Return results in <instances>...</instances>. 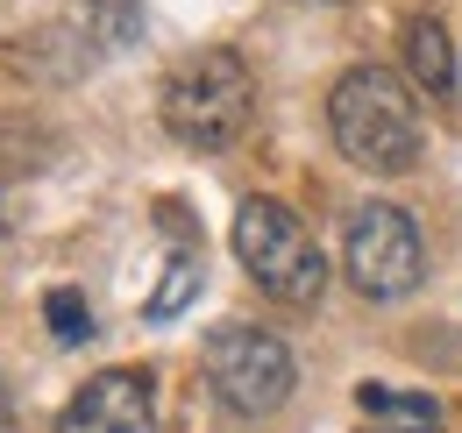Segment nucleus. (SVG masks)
<instances>
[{
	"mask_svg": "<svg viewBox=\"0 0 462 433\" xmlns=\"http://www.w3.org/2000/svg\"><path fill=\"white\" fill-rule=\"evenodd\" d=\"M328 128L335 150L370 178H405L420 150H427V121H420V93L384 64H356L328 93Z\"/></svg>",
	"mask_w": 462,
	"mask_h": 433,
	"instance_id": "nucleus-1",
	"label": "nucleus"
},
{
	"mask_svg": "<svg viewBox=\"0 0 462 433\" xmlns=\"http://www.w3.org/2000/svg\"><path fill=\"white\" fill-rule=\"evenodd\" d=\"M256 121V78L235 51H199L164 78V128L185 150H228Z\"/></svg>",
	"mask_w": 462,
	"mask_h": 433,
	"instance_id": "nucleus-2",
	"label": "nucleus"
},
{
	"mask_svg": "<svg viewBox=\"0 0 462 433\" xmlns=\"http://www.w3.org/2000/svg\"><path fill=\"white\" fill-rule=\"evenodd\" d=\"M235 256H242V271L256 277L278 306H313L328 291V263H320L306 220L291 214L285 199H242V214H235Z\"/></svg>",
	"mask_w": 462,
	"mask_h": 433,
	"instance_id": "nucleus-3",
	"label": "nucleus"
},
{
	"mask_svg": "<svg viewBox=\"0 0 462 433\" xmlns=\"http://www.w3.org/2000/svg\"><path fill=\"white\" fill-rule=\"evenodd\" d=\"M342 263H348V284H356L363 299L392 306V299H405V291L427 277V242H420V227H412L405 207L370 199V207H356V214H348Z\"/></svg>",
	"mask_w": 462,
	"mask_h": 433,
	"instance_id": "nucleus-4",
	"label": "nucleus"
},
{
	"mask_svg": "<svg viewBox=\"0 0 462 433\" xmlns=\"http://www.w3.org/2000/svg\"><path fill=\"white\" fill-rule=\"evenodd\" d=\"M199 370L214 383V398L235 419H263L291 398V348L263 327H221L199 355Z\"/></svg>",
	"mask_w": 462,
	"mask_h": 433,
	"instance_id": "nucleus-5",
	"label": "nucleus"
},
{
	"mask_svg": "<svg viewBox=\"0 0 462 433\" xmlns=\"http://www.w3.org/2000/svg\"><path fill=\"white\" fill-rule=\"evenodd\" d=\"M58 433H157V398L143 370H100L71 391Z\"/></svg>",
	"mask_w": 462,
	"mask_h": 433,
	"instance_id": "nucleus-6",
	"label": "nucleus"
},
{
	"mask_svg": "<svg viewBox=\"0 0 462 433\" xmlns=\"http://www.w3.org/2000/svg\"><path fill=\"white\" fill-rule=\"evenodd\" d=\"M405 71H412V86L434 93V100L456 93V51H448V29H441L434 14H420V22L405 29Z\"/></svg>",
	"mask_w": 462,
	"mask_h": 433,
	"instance_id": "nucleus-7",
	"label": "nucleus"
},
{
	"mask_svg": "<svg viewBox=\"0 0 462 433\" xmlns=\"http://www.w3.org/2000/svg\"><path fill=\"white\" fill-rule=\"evenodd\" d=\"M356 405H363L370 433H399V427H441V398H427V391H384V383H363V391H356Z\"/></svg>",
	"mask_w": 462,
	"mask_h": 433,
	"instance_id": "nucleus-8",
	"label": "nucleus"
},
{
	"mask_svg": "<svg viewBox=\"0 0 462 433\" xmlns=\"http://www.w3.org/2000/svg\"><path fill=\"white\" fill-rule=\"evenodd\" d=\"M199 277H207V263H199L192 249H178L171 263H164V284L150 291V306H143V313H150V320H178V313L192 306V291H199Z\"/></svg>",
	"mask_w": 462,
	"mask_h": 433,
	"instance_id": "nucleus-9",
	"label": "nucleus"
},
{
	"mask_svg": "<svg viewBox=\"0 0 462 433\" xmlns=\"http://www.w3.org/2000/svg\"><path fill=\"white\" fill-rule=\"evenodd\" d=\"M43 313H51V334H58V341H86V334H93V313H86L79 291H51Z\"/></svg>",
	"mask_w": 462,
	"mask_h": 433,
	"instance_id": "nucleus-10",
	"label": "nucleus"
},
{
	"mask_svg": "<svg viewBox=\"0 0 462 433\" xmlns=\"http://www.w3.org/2000/svg\"><path fill=\"white\" fill-rule=\"evenodd\" d=\"M93 14L107 22V43H135V36H143V22H135L128 0H93Z\"/></svg>",
	"mask_w": 462,
	"mask_h": 433,
	"instance_id": "nucleus-11",
	"label": "nucleus"
},
{
	"mask_svg": "<svg viewBox=\"0 0 462 433\" xmlns=\"http://www.w3.org/2000/svg\"><path fill=\"white\" fill-rule=\"evenodd\" d=\"M7 235H14V207H7V192H0V249H7Z\"/></svg>",
	"mask_w": 462,
	"mask_h": 433,
	"instance_id": "nucleus-12",
	"label": "nucleus"
},
{
	"mask_svg": "<svg viewBox=\"0 0 462 433\" xmlns=\"http://www.w3.org/2000/svg\"><path fill=\"white\" fill-rule=\"evenodd\" d=\"M14 427V405H7V391H0V433Z\"/></svg>",
	"mask_w": 462,
	"mask_h": 433,
	"instance_id": "nucleus-13",
	"label": "nucleus"
},
{
	"mask_svg": "<svg viewBox=\"0 0 462 433\" xmlns=\"http://www.w3.org/2000/svg\"><path fill=\"white\" fill-rule=\"evenodd\" d=\"M399 433H441V427H399Z\"/></svg>",
	"mask_w": 462,
	"mask_h": 433,
	"instance_id": "nucleus-14",
	"label": "nucleus"
}]
</instances>
